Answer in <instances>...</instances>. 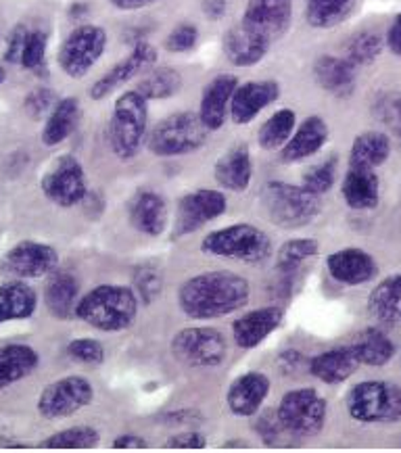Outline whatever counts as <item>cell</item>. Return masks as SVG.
Listing matches in <instances>:
<instances>
[{"label":"cell","instance_id":"obj_1","mask_svg":"<svg viewBox=\"0 0 401 453\" xmlns=\"http://www.w3.org/2000/svg\"><path fill=\"white\" fill-rule=\"evenodd\" d=\"M251 297L247 278L228 270H212L184 280L178 288V307L193 319H216L243 310Z\"/></svg>","mask_w":401,"mask_h":453},{"label":"cell","instance_id":"obj_2","mask_svg":"<svg viewBox=\"0 0 401 453\" xmlns=\"http://www.w3.org/2000/svg\"><path fill=\"white\" fill-rule=\"evenodd\" d=\"M138 305L136 293L126 284H98L78 301L75 318L101 333H121L134 324Z\"/></svg>","mask_w":401,"mask_h":453},{"label":"cell","instance_id":"obj_3","mask_svg":"<svg viewBox=\"0 0 401 453\" xmlns=\"http://www.w3.org/2000/svg\"><path fill=\"white\" fill-rule=\"evenodd\" d=\"M149 134V101L136 88L126 90L113 103L109 118V147L121 161H130L141 153Z\"/></svg>","mask_w":401,"mask_h":453},{"label":"cell","instance_id":"obj_4","mask_svg":"<svg viewBox=\"0 0 401 453\" xmlns=\"http://www.w3.org/2000/svg\"><path fill=\"white\" fill-rule=\"evenodd\" d=\"M207 138L209 130L203 126L199 113L178 111L153 126L147 134V149L155 157L172 159V157L193 155L195 150L205 147Z\"/></svg>","mask_w":401,"mask_h":453},{"label":"cell","instance_id":"obj_5","mask_svg":"<svg viewBox=\"0 0 401 453\" xmlns=\"http://www.w3.org/2000/svg\"><path fill=\"white\" fill-rule=\"evenodd\" d=\"M201 251L212 255V257L243 261V264H259V261L270 257L272 241L258 226L238 222L203 236Z\"/></svg>","mask_w":401,"mask_h":453},{"label":"cell","instance_id":"obj_6","mask_svg":"<svg viewBox=\"0 0 401 453\" xmlns=\"http://www.w3.org/2000/svg\"><path fill=\"white\" fill-rule=\"evenodd\" d=\"M345 410L358 424L401 422V387L389 380H364L350 388Z\"/></svg>","mask_w":401,"mask_h":453},{"label":"cell","instance_id":"obj_7","mask_svg":"<svg viewBox=\"0 0 401 453\" xmlns=\"http://www.w3.org/2000/svg\"><path fill=\"white\" fill-rule=\"evenodd\" d=\"M261 205L272 224L290 230L313 222L320 213V196L312 195L304 186L270 182L261 193Z\"/></svg>","mask_w":401,"mask_h":453},{"label":"cell","instance_id":"obj_8","mask_svg":"<svg viewBox=\"0 0 401 453\" xmlns=\"http://www.w3.org/2000/svg\"><path fill=\"white\" fill-rule=\"evenodd\" d=\"M276 414L289 434L312 437L322 433L328 416V403L316 388H295L282 395Z\"/></svg>","mask_w":401,"mask_h":453},{"label":"cell","instance_id":"obj_9","mask_svg":"<svg viewBox=\"0 0 401 453\" xmlns=\"http://www.w3.org/2000/svg\"><path fill=\"white\" fill-rule=\"evenodd\" d=\"M107 42L109 36L104 27L95 26V23L78 26L61 42L59 55H57L61 72L75 80L84 78L101 61L104 50H107Z\"/></svg>","mask_w":401,"mask_h":453},{"label":"cell","instance_id":"obj_10","mask_svg":"<svg viewBox=\"0 0 401 453\" xmlns=\"http://www.w3.org/2000/svg\"><path fill=\"white\" fill-rule=\"evenodd\" d=\"M172 353L189 368H218L228 356V342L216 328L190 326L174 334Z\"/></svg>","mask_w":401,"mask_h":453},{"label":"cell","instance_id":"obj_11","mask_svg":"<svg viewBox=\"0 0 401 453\" xmlns=\"http://www.w3.org/2000/svg\"><path fill=\"white\" fill-rule=\"evenodd\" d=\"M95 402V387L84 376H63L52 380L38 395V414L44 420H61L78 414Z\"/></svg>","mask_w":401,"mask_h":453},{"label":"cell","instance_id":"obj_12","mask_svg":"<svg viewBox=\"0 0 401 453\" xmlns=\"http://www.w3.org/2000/svg\"><path fill=\"white\" fill-rule=\"evenodd\" d=\"M46 199L57 207H75L89 195V178L82 164L72 155H63L40 180Z\"/></svg>","mask_w":401,"mask_h":453},{"label":"cell","instance_id":"obj_13","mask_svg":"<svg viewBox=\"0 0 401 453\" xmlns=\"http://www.w3.org/2000/svg\"><path fill=\"white\" fill-rule=\"evenodd\" d=\"M228 209V199L218 188H197L184 195L176 205L174 238H182L201 230L213 219L222 218Z\"/></svg>","mask_w":401,"mask_h":453},{"label":"cell","instance_id":"obj_14","mask_svg":"<svg viewBox=\"0 0 401 453\" xmlns=\"http://www.w3.org/2000/svg\"><path fill=\"white\" fill-rule=\"evenodd\" d=\"M3 268L7 274L19 278V280L44 278L59 268V253L46 242L21 241L4 255Z\"/></svg>","mask_w":401,"mask_h":453},{"label":"cell","instance_id":"obj_15","mask_svg":"<svg viewBox=\"0 0 401 453\" xmlns=\"http://www.w3.org/2000/svg\"><path fill=\"white\" fill-rule=\"evenodd\" d=\"M157 59H159V52H157L155 46L147 42V40H138V42L132 46L130 55H127L126 59L115 63L107 73L101 75V78L90 86V98L92 101H103V98L113 95L115 90L130 82L136 75L155 67Z\"/></svg>","mask_w":401,"mask_h":453},{"label":"cell","instance_id":"obj_16","mask_svg":"<svg viewBox=\"0 0 401 453\" xmlns=\"http://www.w3.org/2000/svg\"><path fill=\"white\" fill-rule=\"evenodd\" d=\"M241 21L274 42L293 23V0H247Z\"/></svg>","mask_w":401,"mask_h":453},{"label":"cell","instance_id":"obj_17","mask_svg":"<svg viewBox=\"0 0 401 453\" xmlns=\"http://www.w3.org/2000/svg\"><path fill=\"white\" fill-rule=\"evenodd\" d=\"M281 98V84L276 80H251L238 82L230 101V118L236 126H249L264 109Z\"/></svg>","mask_w":401,"mask_h":453},{"label":"cell","instance_id":"obj_18","mask_svg":"<svg viewBox=\"0 0 401 453\" xmlns=\"http://www.w3.org/2000/svg\"><path fill=\"white\" fill-rule=\"evenodd\" d=\"M284 322V310L278 305L258 307L232 322V339L238 349H255Z\"/></svg>","mask_w":401,"mask_h":453},{"label":"cell","instance_id":"obj_19","mask_svg":"<svg viewBox=\"0 0 401 453\" xmlns=\"http://www.w3.org/2000/svg\"><path fill=\"white\" fill-rule=\"evenodd\" d=\"M327 270L333 280L345 287H362L379 274V264L368 251L359 247H345L330 253L327 257Z\"/></svg>","mask_w":401,"mask_h":453},{"label":"cell","instance_id":"obj_20","mask_svg":"<svg viewBox=\"0 0 401 453\" xmlns=\"http://www.w3.org/2000/svg\"><path fill=\"white\" fill-rule=\"evenodd\" d=\"M270 46L272 40H267L266 36L251 30V27H247L243 21L228 27L222 40L224 57L235 67L258 65V63L266 59V55L270 52Z\"/></svg>","mask_w":401,"mask_h":453},{"label":"cell","instance_id":"obj_21","mask_svg":"<svg viewBox=\"0 0 401 453\" xmlns=\"http://www.w3.org/2000/svg\"><path fill=\"white\" fill-rule=\"evenodd\" d=\"M272 382L264 372H245L230 382L226 391V405L230 414L251 418L261 410V405L270 395Z\"/></svg>","mask_w":401,"mask_h":453},{"label":"cell","instance_id":"obj_22","mask_svg":"<svg viewBox=\"0 0 401 453\" xmlns=\"http://www.w3.org/2000/svg\"><path fill=\"white\" fill-rule=\"evenodd\" d=\"M238 86V78L232 73L216 75L203 88L199 103V118L209 132H216L226 124L230 115V101Z\"/></svg>","mask_w":401,"mask_h":453},{"label":"cell","instance_id":"obj_23","mask_svg":"<svg viewBox=\"0 0 401 453\" xmlns=\"http://www.w3.org/2000/svg\"><path fill=\"white\" fill-rule=\"evenodd\" d=\"M328 136L330 130L324 118L310 115L295 127L287 144L281 149V159L284 164H301V161L318 155L324 149V144L328 142Z\"/></svg>","mask_w":401,"mask_h":453},{"label":"cell","instance_id":"obj_24","mask_svg":"<svg viewBox=\"0 0 401 453\" xmlns=\"http://www.w3.org/2000/svg\"><path fill=\"white\" fill-rule=\"evenodd\" d=\"M313 80L328 95L336 98H351L358 86V67H353L345 57L322 55L313 61Z\"/></svg>","mask_w":401,"mask_h":453},{"label":"cell","instance_id":"obj_25","mask_svg":"<svg viewBox=\"0 0 401 453\" xmlns=\"http://www.w3.org/2000/svg\"><path fill=\"white\" fill-rule=\"evenodd\" d=\"M359 365L362 364L353 353L351 345H343L310 357L307 370H310L313 379L324 382V385H341V382L350 380L356 374Z\"/></svg>","mask_w":401,"mask_h":453},{"label":"cell","instance_id":"obj_26","mask_svg":"<svg viewBox=\"0 0 401 453\" xmlns=\"http://www.w3.org/2000/svg\"><path fill=\"white\" fill-rule=\"evenodd\" d=\"M213 178L230 193H245L253 180V159L247 144H235L213 165Z\"/></svg>","mask_w":401,"mask_h":453},{"label":"cell","instance_id":"obj_27","mask_svg":"<svg viewBox=\"0 0 401 453\" xmlns=\"http://www.w3.org/2000/svg\"><path fill=\"white\" fill-rule=\"evenodd\" d=\"M341 195L345 205L356 211H368L374 209L381 201V180L376 176V170L368 167H347L343 176Z\"/></svg>","mask_w":401,"mask_h":453},{"label":"cell","instance_id":"obj_28","mask_svg":"<svg viewBox=\"0 0 401 453\" xmlns=\"http://www.w3.org/2000/svg\"><path fill=\"white\" fill-rule=\"evenodd\" d=\"M130 224L144 236L157 238L167 228V205L166 199L155 190H141L130 203Z\"/></svg>","mask_w":401,"mask_h":453},{"label":"cell","instance_id":"obj_29","mask_svg":"<svg viewBox=\"0 0 401 453\" xmlns=\"http://www.w3.org/2000/svg\"><path fill=\"white\" fill-rule=\"evenodd\" d=\"M80 284L75 276L67 270L57 268L49 274V282L44 287V303L46 310L55 319H72L75 316V305H78Z\"/></svg>","mask_w":401,"mask_h":453},{"label":"cell","instance_id":"obj_30","mask_svg":"<svg viewBox=\"0 0 401 453\" xmlns=\"http://www.w3.org/2000/svg\"><path fill=\"white\" fill-rule=\"evenodd\" d=\"M40 365L38 351L23 342L0 347V391L32 376Z\"/></svg>","mask_w":401,"mask_h":453},{"label":"cell","instance_id":"obj_31","mask_svg":"<svg viewBox=\"0 0 401 453\" xmlns=\"http://www.w3.org/2000/svg\"><path fill=\"white\" fill-rule=\"evenodd\" d=\"M38 310V295L19 278L0 284V324L32 318Z\"/></svg>","mask_w":401,"mask_h":453},{"label":"cell","instance_id":"obj_32","mask_svg":"<svg viewBox=\"0 0 401 453\" xmlns=\"http://www.w3.org/2000/svg\"><path fill=\"white\" fill-rule=\"evenodd\" d=\"M80 101L75 96L59 98L55 109L44 119L42 127V144L44 147H59L73 134L75 127L80 124Z\"/></svg>","mask_w":401,"mask_h":453},{"label":"cell","instance_id":"obj_33","mask_svg":"<svg viewBox=\"0 0 401 453\" xmlns=\"http://www.w3.org/2000/svg\"><path fill=\"white\" fill-rule=\"evenodd\" d=\"M368 311L381 322L401 326V272L387 276L372 288Z\"/></svg>","mask_w":401,"mask_h":453},{"label":"cell","instance_id":"obj_34","mask_svg":"<svg viewBox=\"0 0 401 453\" xmlns=\"http://www.w3.org/2000/svg\"><path fill=\"white\" fill-rule=\"evenodd\" d=\"M391 136H387L385 132H362V134L356 136V141L351 144L350 165L376 170V167L387 164V159L391 157Z\"/></svg>","mask_w":401,"mask_h":453},{"label":"cell","instance_id":"obj_35","mask_svg":"<svg viewBox=\"0 0 401 453\" xmlns=\"http://www.w3.org/2000/svg\"><path fill=\"white\" fill-rule=\"evenodd\" d=\"M351 349L359 364L370 365V368H381L395 357V342L381 328H364L362 333H358L351 342Z\"/></svg>","mask_w":401,"mask_h":453},{"label":"cell","instance_id":"obj_36","mask_svg":"<svg viewBox=\"0 0 401 453\" xmlns=\"http://www.w3.org/2000/svg\"><path fill=\"white\" fill-rule=\"evenodd\" d=\"M358 0H305V21L316 30H333L356 9Z\"/></svg>","mask_w":401,"mask_h":453},{"label":"cell","instance_id":"obj_37","mask_svg":"<svg viewBox=\"0 0 401 453\" xmlns=\"http://www.w3.org/2000/svg\"><path fill=\"white\" fill-rule=\"evenodd\" d=\"M297 127V115L293 109H278L267 118L258 130V142L264 150H278L282 149L290 134Z\"/></svg>","mask_w":401,"mask_h":453},{"label":"cell","instance_id":"obj_38","mask_svg":"<svg viewBox=\"0 0 401 453\" xmlns=\"http://www.w3.org/2000/svg\"><path fill=\"white\" fill-rule=\"evenodd\" d=\"M182 88V75L174 67H150L147 75L136 84V90L147 101H166Z\"/></svg>","mask_w":401,"mask_h":453},{"label":"cell","instance_id":"obj_39","mask_svg":"<svg viewBox=\"0 0 401 453\" xmlns=\"http://www.w3.org/2000/svg\"><path fill=\"white\" fill-rule=\"evenodd\" d=\"M385 50V38L376 32H359L343 46V55L353 67L372 65Z\"/></svg>","mask_w":401,"mask_h":453},{"label":"cell","instance_id":"obj_40","mask_svg":"<svg viewBox=\"0 0 401 453\" xmlns=\"http://www.w3.org/2000/svg\"><path fill=\"white\" fill-rule=\"evenodd\" d=\"M101 433L96 431L90 424H78V426L63 428L50 434L49 439H44L40 447L44 449H92L98 445Z\"/></svg>","mask_w":401,"mask_h":453},{"label":"cell","instance_id":"obj_41","mask_svg":"<svg viewBox=\"0 0 401 453\" xmlns=\"http://www.w3.org/2000/svg\"><path fill=\"white\" fill-rule=\"evenodd\" d=\"M320 253V242L316 238H290L278 249L276 272H299L307 259Z\"/></svg>","mask_w":401,"mask_h":453},{"label":"cell","instance_id":"obj_42","mask_svg":"<svg viewBox=\"0 0 401 453\" xmlns=\"http://www.w3.org/2000/svg\"><path fill=\"white\" fill-rule=\"evenodd\" d=\"M336 176H339V157L330 155L320 164L307 167L304 178H301V186L310 190L312 195L322 196L333 190Z\"/></svg>","mask_w":401,"mask_h":453},{"label":"cell","instance_id":"obj_43","mask_svg":"<svg viewBox=\"0 0 401 453\" xmlns=\"http://www.w3.org/2000/svg\"><path fill=\"white\" fill-rule=\"evenodd\" d=\"M376 121L387 126L401 141V92H382L372 104Z\"/></svg>","mask_w":401,"mask_h":453},{"label":"cell","instance_id":"obj_44","mask_svg":"<svg viewBox=\"0 0 401 453\" xmlns=\"http://www.w3.org/2000/svg\"><path fill=\"white\" fill-rule=\"evenodd\" d=\"M46 46H49V36H46L44 30H27L19 65L27 69V72H40V69H44Z\"/></svg>","mask_w":401,"mask_h":453},{"label":"cell","instance_id":"obj_45","mask_svg":"<svg viewBox=\"0 0 401 453\" xmlns=\"http://www.w3.org/2000/svg\"><path fill=\"white\" fill-rule=\"evenodd\" d=\"M67 356L78 364L98 365L104 362V347L95 339H73L67 345Z\"/></svg>","mask_w":401,"mask_h":453},{"label":"cell","instance_id":"obj_46","mask_svg":"<svg viewBox=\"0 0 401 453\" xmlns=\"http://www.w3.org/2000/svg\"><path fill=\"white\" fill-rule=\"evenodd\" d=\"M161 288H164V280H161V276L157 274L155 270L144 268L136 272V278H134V293H136L141 303H155L157 297L161 295Z\"/></svg>","mask_w":401,"mask_h":453},{"label":"cell","instance_id":"obj_47","mask_svg":"<svg viewBox=\"0 0 401 453\" xmlns=\"http://www.w3.org/2000/svg\"><path fill=\"white\" fill-rule=\"evenodd\" d=\"M57 101L59 98H57V95L50 88H34L23 98V109H26V113L32 119H46L52 109H55Z\"/></svg>","mask_w":401,"mask_h":453},{"label":"cell","instance_id":"obj_48","mask_svg":"<svg viewBox=\"0 0 401 453\" xmlns=\"http://www.w3.org/2000/svg\"><path fill=\"white\" fill-rule=\"evenodd\" d=\"M197 44H199V30H197V26H193V23L189 21L178 23L166 40V49L170 52H176V55H180V52L195 50Z\"/></svg>","mask_w":401,"mask_h":453},{"label":"cell","instance_id":"obj_49","mask_svg":"<svg viewBox=\"0 0 401 453\" xmlns=\"http://www.w3.org/2000/svg\"><path fill=\"white\" fill-rule=\"evenodd\" d=\"M255 433H258V437L264 441L266 445H276L287 431H284L276 410H267V411H261L258 420H255Z\"/></svg>","mask_w":401,"mask_h":453},{"label":"cell","instance_id":"obj_50","mask_svg":"<svg viewBox=\"0 0 401 453\" xmlns=\"http://www.w3.org/2000/svg\"><path fill=\"white\" fill-rule=\"evenodd\" d=\"M205 445H207L205 434L199 431L178 433L166 443V447H170V449H203Z\"/></svg>","mask_w":401,"mask_h":453},{"label":"cell","instance_id":"obj_51","mask_svg":"<svg viewBox=\"0 0 401 453\" xmlns=\"http://www.w3.org/2000/svg\"><path fill=\"white\" fill-rule=\"evenodd\" d=\"M26 36H27V30L23 26L15 27V30L11 32L9 42H7V52H4V59H7L9 63H19L21 50H23V42H26Z\"/></svg>","mask_w":401,"mask_h":453},{"label":"cell","instance_id":"obj_52","mask_svg":"<svg viewBox=\"0 0 401 453\" xmlns=\"http://www.w3.org/2000/svg\"><path fill=\"white\" fill-rule=\"evenodd\" d=\"M307 362H310V359H307L304 353L297 349H287L278 356V365H281V370L287 372V374L299 372L304 365H307Z\"/></svg>","mask_w":401,"mask_h":453},{"label":"cell","instance_id":"obj_53","mask_svg":"<svg viewBox=\"0 0 401 453\" xmlns=\"http://www.w3.org/2000/svg\"><path fill=\"white\" fill-rule=\"evenodd\" d=\"M385 46L395 57H401V13L395 17L385 36Z\"/></svg>","mask_w":401,"mask_h":453},{"label":"cell","instance_id":"obj_54","mask_svg":"<svg viewBox=\"0 0 401 453\" xmlns=\"http://www.w3.org/2000/svg\"><path fill=\"white\" fill-rule=\"evenodd\" d=\"M112 447H115V449H147L149 443L141 437V434L124 433L113 441Z\"/></svg>","mask_w":401,"mask_h":453},{"label":"cell","instance_id":"obj_55","mask_svg":"<svg viewBox=\"0 0 401 453\" xmlns=\"http://www.w3.org/2000/svg\"><path fill=\"white\" fill-rule=\"evenodd\" d=\"M226 9H228L226 0H205V3H203V13H205L207 19L212 21L222 19L226 15Z\"/></svg>","mask_w":401,"mask_h":453},{"label":"cell","instance_id":"obj_56","mask_svg":"<svg viewBox=\"0 0 401 453\" xmlns=\"http://www.w3.org/2000/svg\"><path fill=\"white\" fill-rule=\"evenodd\" d=\"M155 3L157 0H109V4L118 11H141V9L150 7V4Z\"/></svg>","mask_w":401,"mask_h":453},{"label":"cell","instance_id":"obj_57","mask_svg":"<svg viewBox=\"0 0 401 453\" xmlns=\"http://www.w3.org/2000/svg\"><path fill=\"white\" fill-rule=\"evenodd\" d=\"M224 447H247V443H241V441H228Z\"/></svg>","mask_w":401,"mask_h":453},{"label":"cell","instance_id":"obj_58","mask_svg":"<svg viewBox=\"0 0 401 453\" xmlns=\"http://www.w3.org/2000/svg\"><path fill=\"white\" fill-rule=\"evenodd\" d=\"M4 80H7V72H4V69L0 67V86L4 84Z\"/></svg>","mask_w":401,"mask_h":453}]
</instances>
